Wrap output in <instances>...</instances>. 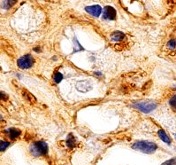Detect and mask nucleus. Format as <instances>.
Returning <instances> with one entry per match:
<instances>
[{
    "label": "nucleus",
    "instance_id": "nucleus-1",
    "mask_svg": "<svg viewBox=\"0 0 176 165\" xmlns=\"http://www.w3.org/2000/svg\"><path fill=\"white\" fill-rule=\"evenodd\" d=\"M132 148L135 149V150H137V151H140L142 153H153L157 150L158 146L153 142L141 140V141H137L134 143L132 145Z\"/></svg>",
    "mask_w": 176,
    "mask_h": 165
},
{
    "label": "nucleus",
    "instance_id": "nucleus-2",
    "mask_svg": "<svg viewBox=\"0 0 176 165\" xmlns=\"http://www.w3.org/2000/svg\"><path fill=\"white\" fill-rule=\"evenodd\" d=\"M30 153L33 156L38 157L41 155H44L48 153V145L45 142L38 141L33 143L29 148Z\"/></svg>",
    "mask_w": 176,
    "mask_h": 165
},
{
    "label": "nucleus",
    "instance_id": "nucleus-3",
    "mask_svg": "<svg viewBox=\"0 0 176 165\" xmlns=\"http://www.w3.org/2000/svg\"><path fill=\"white\" fill-rule=\"evenodd\" d=\"M134 106L142 113H150L157 107V103L154 101H140L134 103Z\"/></svg>",
    "mask_w": 176,
    "mask_h": 165
},
{
    "label": "nucleus",
    "instance_id": "nucleus-4",
    "mask_svg": "<svg viewBox=\"0 0 176 165\" xmlns=\"http://www.w3.org/2000/svg\"><path fill=\"white\" fill-rule=\"evenodd\" d=\"M18 67L21 69H27L29 68L34 65V59L30 54H27L25 56H22L21 58L18 59Z\"/></svg>",
    "mask_w": 176,
    "mask_h": 165
},
{
    "label": "nucleus",
    "instance_id": "nucleus-5",
    "mask_svg": "<svg viewBox=\"0 0 176 165\" xmlns=\"http://www.w3.org/2000/svg\"><path fill=\"white\" fill-rule=\"evenodd\" d=\"M103 16L107 20H114L116 18V10L112 6H106L104 9Z\"/></svg>",
    "mask_w": 176,
    "mask_h": 165
},
{
    "label": "nucleus",
    "instance_id": "nucleus-6",
    "mask_svg": "<svg viewBox=\"0 0 176 165\" xmlns=\"http://www.w3.org/2000/svg\"><path fill=\"white\" fill-rule=\"evenodd\" d=\"M76 88L82 92H87L92 89V85L88 81H79L76 83Z\"/></svg>",
    "mask_w": 176,
    "mask_h": 165
},
{
    "label": "nucleus",
    "instance_id": "nucleus-7",
    "mask_svg": "<svg viewBox=\"0 0 176 165\" xmlns=\"http://www.w3.org/2000/svg\"><path fill=\"white\" fill-rule=\"evenodd\" d=\"M85 9H86V11H87L89 14H91V15L94 16V17H98L100 14H101V12H102V8H101V6H97V5L88 6V7H86Z\"/></svg>",
    "mask_w": 176,
    "mask_h": 165
},
{
    "label": "nucleus",
    "instance_id": "nucleus-8",
    "mask_svg": "<svg viewBox=\"0 0 176 165\" xmlns=\"http://www.w3.org/2000/svg\"><path fill=\"white\" fill-rule=\"evenodd\" d=\"M6 133L8 134V137L11 139H15L16 138L20 135V130L18 129H14V128H11V129L6 130Z\"/></svg>",
    "mask_w": 176,
    "mask_h": 165
},
{
    "label": "nucleus",
    "instance_id": "nucleus-9",
    "mask_svg": "<svg viewBox=\"0 0 176 165\" xmlns=\"http://www.w3.org/2000/svg\"><path fill=\"white\" fill-rule=\"evenodd\" d=\"M158 134H159V138H160V139H161L162 141H164L165 143H166V144H168V145H171L170 138L165 133V131L164 130H159Z\"/></svg>",
    "mask_w": 176,
    "mask_h": 165
},
{
    "label": "nucleus",
    "instance_id": "nucleus-10",
    "mask_svg": "<svg viewBox=\"0 0 176 165\" xmlns=\"http://www.w3.org/2000/svg\"><path fill=\"white\" fill-rule=\"evenodd\" d=\"M124 37H125V34L120 31H116L112 34V40L115 42L121 41L122 39H124Z\"/></svg>",
    "mask_w": 176,
    "mask_h": 165
},
{
    "label": "nucleus",
    "instance_id": "nucleus-11",
    "mask_svg": "<svg viewBox=\"0 0 176 165\" xmlns=\"http://www.w3.org/2000/svg\"><path fill=\"white\" fill-rule=\"evenodd\" d=\"M66 145L69 148H73L75 145V139L73 136V134H69L67 139H66Z\"/></svg>",
    "mask_w": 176,
    "mask_h": 165
},
{
    "label": "nucleus",
    "instance_id": "nucleus-12",
    "mask_svg": "<svg viewBox=\"0 0 176 165\" xmlns=\"http://www.w3.org/2000/svg\"><path fill=\"white\" fill-rule=\"evenodd\" d=\"M11 144L9 142L7 141H4V140H0V152H3L6 150L7 148H9Z\"/></svg>",
    "mask_w": 176,
    "mask_h": 165
},
{
    "label": "nucleus",
    "instance_id": "nucleus-13",
    "mask_svg": "<svg viewBox=\"0 0 176 165\" xmlns=\"http://www.w3.org/2000/svg\"><path fill=\"white\" fill-rule=\"evenodd\" d=\"M53 79H54L55 82L59 83V82H60L61 81H62V79H63V75H62L60 72H57V73H55V74H54Z\"/></svg>",
    "mask_w": 176,
    "mask_h": 165
},
{
    "label": "nucleus",
    "instance_id": "nucleus-14",
    "mask_svg": "<svg viewBox=\"0 0 176 165\" xmlns=\"http://www.w3.org/2000/svg\"><path fill=\"white\" fill-rule=\"evenodd\" d=\"M15 3H16V1H4V2H3V7L8 9V8L11 7L12 5H14Z\"/></svg>",
    "mask_w": 176,
    "mask_h": 165
},
{
    "label": "nucleus",
    "instance_id": "nucleus-15",
    "mask_svg": "<svg viewBox=\"0 0 176 165\" xmlns=\"http://www.w3.org/2000/svg\"><path fill=\"white\" fill-rule=\"evenodd\" d=\"M161 165H176V157L172 158L170 160H167L166 162L163 163Z\"/></svg>",
    "mask_w": 176,
    "mask_h": 165
},
{
    "label": "nucleus",
    "instance_id": "nucleus-16",
    "mask_svg": "<svg viewBox=\"0 0 176 165\" xmlns=\"http://www.w3.org/2000/svg\"><path fill=\"white\" fill-rule=\"evenodd\" d=\"M167 46H168V48L172 49V50L175 49V47H176V41H175V40H174V39L170 40V41L168 42V44H167Z\"/></svg>",
    "mask_w": 176,
    "mask_h": 165
},
{
    "label": "nucleus",
    "instance_id": "nucleus-17",
    "mask_svg": "<svg viewBox=\"0 0 176 165\" xmlns=\"http://www.w3.org/2000/svg\"><path fill=\"white\" fill-rule=\"evenodd\" d=\"M170 105L176 110V95H174L170 100Z\"/></svg>",
    "mask_w": 176,
    "mask_h": 165
},
{
    "label": "nucleus",
    "instance_id": "nucleus-18",
    "mask_svg": "<svg viewBox=\"0 0 176 165\" xmlns=\"http://www.w3.org/2000/svg\"><path fill=\"white\" fill-rule=\"evenodd\" d=\"M6 94L5 92H0V99L1 100H4V99H6Z\"/></svg>",
    "mask_w": 176,
    "mask_h": 165
},
{
    "label": "nucleus",
    "instance_id": "nucleus-19",
    "mask_svg": "<svg viewBox=\"0 0 176 165\" xmlns=\"http://www.w3.org/2000/svg\"><path fill=\"white\" fill-rule=\"evenodd\" d=\"M1 119H2V116L0 115V120H1Z\"/></svg>",
    "mask_w": 176,
    "mask_h": 165
}]
</instances>
